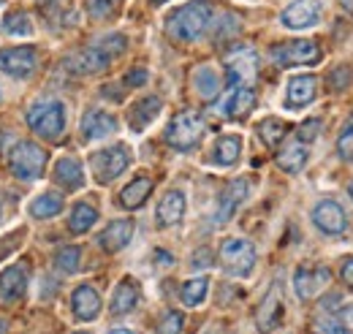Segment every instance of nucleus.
<instances>
[{
    "label": "nucleus",
    "mask_w": 353,
    "mask_h": 334,
    "mask_svg": "<svg viewBox=\"0 0 353 334\" xmlns=\"http://www.w3.org/2000/svg\"><path fill=\"white\" fill-rule=\"evenodd\" d=\"M212 6L207 3V0H193V3H185V6H179L176 11L169 14V19H166V30H169V36L176 39V41L182 43H190V41H199L204 33H207V28L212 25Z\"/></svg>",
    "instance_id": "nucleus-1"
},
{
    "label": "nucleus",
    "mask_w": 353,
    "mask_h": 334,
    "mask_svg": "<svg viewBox=\"0 0 353 334\" xmlns=\"http://www.w3.org/2000/svg\"><path fill=\"white\" fill-rule=\"evenodd\" d=\"M125 43H128L125 36L112 33V36H106V39H101V41H95L92 46H88V49L71 55V57L65 60V68H68L71 74H79V77L98 74V71L109 68V63H112L117 55L125 52Z\"/></svg>",
    "instance_id": "nucleus-2"
},
{
    "label": "nucleus",
    "mask_w": 353,
    "mask_h": 334,
    "mask_svg": "<svg viewBox=\"0 0 353 334\" xmlns=\"http://www.w3.org/2000/svg\"><path fill=\"white\" fill-rule=\"evenodd\" d=\"M28 126L33 128L41 139H49V141L60 139L63 130H65V106L57 98L36 101L28 109Z\"/></svg>",
    "instance_id": "nucleus-3"
},
{
    "label": "nucleus",
    "mask_w": 353,
    "mask_h": 334,
    "mask_svg": "<svg viewBox=\"0 0 353 334\" xmlns=\"http://www.w3.org/2000/svg\"><path fill=\"white\" fill-rule=\"evenodd\" d=\"M204 130H207V126H204V117L199 112H179L166 128V144L179 150V153L193 150L201 141Z\"/></svg>",
    "instance_id": "nucleus-4"
},
{
    "label": "nucleus",
    "mask_w": 353,
    "mask_h": 334,
    "mask_svg": "<svg viewBox=\"0 0 353 334\" xmlns=\"http://www.w3.org/2000/svg\"><path fill=\"white\" fill-rule=\"evenodd\" d=\"M225 74H228V84L253 87L259 77V52L253 46H234L225 55Z\"/></svg>",
    "instance_id": "nucleus-5"
},
{
    "label": "nucleus",
    "mask_w": 353,
    "mask_h": 334,
    "mask_svg": "<svg viewBox=\"0 0 353 334\" xmlns=\"http://www.w3.org/2000/svg\"><path fill=\"white\" fill-rule=\"evenodd\" d=\"M8 166L19 179H39L46 168V153L33 141H19L8 155Z\"/></svg>",
    "instance_id": "nucleus-6"
},
{
    "label": "nucleus",
    "mask_w": 353,
    "mask_h": 334,
    "mask_svg": "<svg viewBox=\"0 0 353 334\" xmlns=\"http://www.w3.org/2000/svg\"><path fill=\"white\" fill-rule=\"evenodd\" d=\"M90 166H92V174L101 185L117 179L125 168L131 166V150L125 144H114V147H106L101 153H95L90 158Z\"/></svg>",
    "instance_id": "nucleus-7"
},
{
    "label": "nucleus",
    "mask_w": 353,
    "mask_h": 334,
    "mask_svg": "<svg viewBox=\"0 0 353 334\" xmlns=\"http://www.w3.org/2000/svg\"><path fill=\"white\" fill-rule=\"evenodd\" d=\"M221 261L225 266L228 275L234 277H248L256 266V248L253 242L248 239H239V237H231L221 245Z\"/></svg>",
    "instance_id": "nucleus-8"
},
{
    "label": "nucleus",
    "mask_w": 353,
    "mask_h": 334,
    "mask_svg": "<svg viewBox=\"0 0 353 334\" xmlns=\"http://www.w3.org/2000/svg\"><path fill=\"white\" fill-rule=\"evenodd\" d=\"M272 63L280 66V68H291V66H312L321 60V46L315 41H288V43H277L272 46L269 52Z\"/></svg>",
    "instance_id": "nucleus-9"
},
{
    "label": "nucleus",
    "mask_w": 353,
    "mask_h": 334,
    "mask_svg": "<svg viewBox=\"0 0 353 334\" xmlns=\"http://www.w3.org/2000/svg\"><path fill=\"white\" fill-rule=\"evenodd\" d=\"M253 106H256V90L253 87H236V84H228V90L215 101V112L221 117H228V120L245 117Z\"/></svg>",
    "instance_id": "nucleus-10"
},
{
    "label": "nucleus",
    "mask_w": 353,
    "mask_h": 334,
    "mask_svg": "<svg viewBox=\"0 0 353 334\" xmlns=\"http://www.w3.org/2000/svg\"><path fill=\"white\" fill-rule=\"evenodd\" d=\"M36 63H39V55L33 46H8V49H0V71L8 74V77H30L36 71Z\"/></svg>",
    "instance_id": "nucleus-11"
},
{
    "label": "nucleus",
    "mask_w": 353,
    "mask_h": 334,
    "mask_svg": "<svg viewBox=\"0 0 353 334\" xmlns=\"http://www.w3.org/2000/svg\"><path fill=\"white\" fill-rule=\"evenodd\" d=\"M321 11H323L321 0H294L280 14V22L288 30H305V28H312L321 19Z\"/></svg>",
    "instance_id": "nucleus-12"
},
{
    "label": "nucleus",
    "mask_w": 353,
    "mask_h": 334,
    "mask_svg": "<svg viewBox=\"0 0 353 334\" xmlns=\"http://www.w3.org/2000/svg\"><path fill=\"white\" fill-rule=\"evenodd\" d=\"M280 318H283V286L272 283V288L266 291L259 310H256V326L261 334H269L280 326Z\"/></svg>",
    "instance_id": "nucleus-13"
},
{
    "label": "nucleus",
    "mask_w": 353,
    "mask_h": 334,
    "mask_svg": "<svg viewBox=\"0 0 353 334\" xmlns=\"http://www.w3.org/2000/svg\"><path fill=\"white\" fill-rule=\"evenodd\" d=\"M312 223H315L318 231L332 234V237H337V234H343V231L348 228L345 209L340 207L337 202H332V199L315 204V209H312Z\"/></svg>",
    "instance_id": "nucleus-14"
},
{
    "label": "nucleus",
    "mask_w": 353,
    "mask_h": 334,
    "mask_svg": "<svg viewBox=\"0 0 353 334\" xmlns=\"http://www.w3.org/2000/svg\"><path fill=\"white\" fill-rule=\"evenodd\" d=\"M329 283H332V272H329L326 266H302V269H296V275H294L296 296L305 299V302H307V299H315Z\"/></svg>",
    "instance_id": "nucleus-15"
},
{
    "label": "nucleus",
    "mask_w": 353,
    "mask_h": 334,
    "mask_svg": "<svg viewBox=\"0 0 353 334\" xmlns=\"http://www.w3.org/2000/svg\"><path fill=\"white\" fill-rule=\"evenodd\" d=\"M248 193H250V182H248V179H234V182H228V188L223 190L221 199H218L215 223H225V220H231V215H234L236 207L248 199Z\"/></svg>",
    "instance_id": "nucleus-16"
},
{
    "label": "nucleus",
    "mask_w": 353,
    "mask_h": 334,
    "mask_svg": "<svg viewBox=\"0 0 353 334\" xmlns=\"http://www.w3.org/2000/svg\"><path fill=\"white\" fill-rule=\"evenodd\" d=\"M131 237H133V220H128V217H125V220H112V223L101 231L98 245L106 253H120L123 248H128Z\"/></svg>",
    "instance_id": "nucleus-17"
},
{
    "label": "nucleus",
    "mask_w": 353,
    "mask_h": 334,
    "mask_svg": "<svg viewBox=\"0 0 353 334\" xmlns=\"http://www.w3.org/2000/svg\"><path fill=\"white\" fill-rule=\"evenodd\" d=\"M117 130V117L109 115V112H101V109H90L88 115L82 117V136L88 141H98V139H106Z\"/></svg>",
    "instance_id": "nucleus-18"
},
{
    "label": "nucleus",
    "mask_w": 353,
    "mask_h": 334,
    "mask_svg": "<svg viewBox=\"0 0 353 334\" xmlns=\"http://www.w3.org/2000/svg\"><path fill=\"white\" fill-rule=\"evenodd\" d=\"M315 95H318V79L312 74H299L288 82L285 104H288V109H302L315 101Z\"/></svg>",
    "instance_id": "nucleus-19"
},
{
    "label": "nucleus",
    "mask_w": 353,
    "mask_h": 334,
    "mask_svg": "<svg viewBox=\"0 0 353 334\" xmlns=\"http://www.w3.org/2000/svg\"><path fill=\"white\" fill-rule=\"evenodd\" d=\"M28 291V269L25 264H14L6 272H0V299L17 302Z\"/></svg>",
    "instance_id": "nucleus-20"
},
{
    "label": "nucleus",
    "mask_w": 353,
    "mask_h": 334,
    "mask_svg": "<svg viewBox=\"0 0 353 334\" xmlns=\"http://www.w3.org/2000/svg\"><path fill=\"white\" fill-rule=\"evenodd\" d=\"M71 307H74V315L79 321H92L101 313V296L92 286H79L71 296Z\"/></svg>",
    "instance_id": "nucleus-21"
},
{
    "label": "nucleus",
    "mask_w": 353,
    "mask_h": 334,
    "mask_svg": "<svg viewBox=\"0 0 353 334\" xmlns=\"http://www.w3.org/2000/svg\"><path fill=\"white\" fill-rule=\"evenodd\" d=\"M54 182L65 190H79L85 185V171L77 158H60L54 164Z\"/></svg>",
    "instance_id": "nucleus-22"
},
{
    "label": "nucleus",
    "mask_w": 353,
    "mask_h": 334,
    "mask_svg": "<svg viewBox=\"0 0 353 334\" xmlns=\"http://www.w3.org/2000/svg\"><path fill=\"white\" fill-rule=\"evenodd\" d=\"M155 215H158V226H163V228L176 226V223L182 220V215H185V196H182L179 190H169V193L161 199Z\"/></svg>",
    "instance_id": "nucleus-23"
},
{
    "label": "nucleus",
    "mask_w": 353,
    "mask_h": 334,
    "mask_svg": "<svg viewBox=\"0 0 353 334\" xmlns=\"http://www.w3.org/2000/svg\"><path fill=\"white\" fill-rule=\"evenodd\" d=\"M161 106H163V104H161L158 95H147V98H141L139 104H133L131 117H128V123H131L133 130H144V128L161 115Z\"/></svg>",
    "instance_id": "nucleus-24"
},
{
    "label": "nucleus",
    "mask_w": 353,
    "mask_h": 334,
    "mask_svg": "<svg viewBox=\"0 0 353 334\" xmlns=\"http://www.w3.org/2000/svg\"><path fill=\"white\" fill-rule=\"evenodd\" d=\"M305 164H307V144H302L299 139L291 141V144H285V147L277 153V166L283 168V171H288V174L302 171Z\"/></svg>",
    "instance_id": "nucleus-25"
},
{
    "label": "nucleus",
    "mask_w": 353,
    "mask_h": 334,
    "mask_svg": "<svg viewBox=\"0 0 353 334\" xmlns=\"http://www.w3.org/2000/svg\"><path fill=\"white\" fill-rule=\"evenodd\" d=\"M152 193V179L150 177H136L133 182H128L125 188H123V193H120V204L125 209H139L144 202H147V196Z\"/></svg>",
    "instance_id": "nucleus-26"
},
{
    "label": "nucleus",
    "mask_w": 353,
    "mask_h": 334,
    "mask_svg": "<svg viewBox=\"0 0 353 334\" xmlns=\"http://www.w3.org/2000/svg\"><path fill=\"white\" fill-rule=\"evenodd\" d=\"M193 87H196V92L201 98L212 101V98L221 95V77H218V71L212 66H201V68L193 71Z\"/></svg>",
    "instance_id": "nucleus-27"
},
{
    "label": "nucleus",
    "mask_w": 353,
    "mask_h": 334,
    "mask_svg": "<svg viewBox=\"0 0 353 334\" xmlns=\"http://www.w3.org/2000/svg\"><path fill=\"white\" fill-rule=\"evenodd\" d=\"M242 153V139L239 136H221L212 147V164L218 166H234Z\"/></svg>",
    "instance_id": "nucleus-28"
},
{
    "label": "nucleus",
    "mask_w": 353,
    "mask_h": 334,
    "mask_svg": "<svg viewBox=\"0 0 353 334\" xmlns=\"http://www.w3.org/2000/svg\"><path fill=\"white\" fill-rule=\"evenodd\" d=\"M136 302H139V288H136V283L133 280H123L117 288H114V296H112V313L114 315H125V313H131L133 307H136Z\"/></svg>",
    "instance_id": "nucleus-29"
},
{
    "label": "nucleus",
    "mask_w": 353,
    "mask_h": 334,
    "mask_svg": "<svg viewBox=\"0 0 353 334\" xmlns=\"http://www.w3.org/2000/svg\"><path fill=\"white\" fill-rule=\"evenodd\" d=\"M60 209H63V196H57V193H41L36 202H30L28 212L33 217H39V220H46V217H54Z\"/></svg>",
    "instance_id": "nucleus-30"
},
{
    "label": "nucleus",
    "mask_w": 353,
    "mask_h": 334,
    "mask_svg": "<svg viewBox=\"0 0 353 334\" xmlns=\"http://www.w3.org/2000/svg\"><path fill=\"white\" fill-rule=\"evenodd\" d=\"M95 220H98V212L90 207V204H77V207L71 209L68 228H71L74 234H85V231H90V228L95 226Z\"/></svg>",
    "instance_id": "nucleus-31"
},
{
    "label": "nucleus",
    "mask_w": 353,
    "mask_h": 334,
    "mask_svg": "<svg viewBox=\"0 0 353 334\" xmlns=\"http://www.w3.org/2000/svg\"><path fill=\"white\" fill-rule=\"evenodd\" d=\"M285 133H288V126L283 120H277V117H266V120L259 123V136H261V141L266 147H277L285 139Z\"/></svg>",
    "instance_id": "nucleus-32"
},
{
    "label": "nucleus",
    "mask_w": 353,
    "mask_h": 334,
    "mask_svg": "<svg viewBox=\"0 0 353 334\" xmlns=\"http://www.w3.org/2000/svg\"><path fill=\"white\" fill-rule=\"evenodd\" d=\"M207 291H210V280H207V277H193V280H188V283L182 286L179 296H182V302H185L188 307H199V304L204 302Z\"/></svg>",
    "instance_id": "nucleus-33"
},
{
    "label": "nucleus",
    "mask_w": 353,
    "mask_h": 334,
    "mask_svg": "<svg viewBox=\"0 0 353 334\" xmlns=\"http://www.w3.org/2000/svg\"><path fill=\"white\" fill-rule=\"evenodd\" d=\"M3 30H6L8 36H22V39H28V36H33V19H30V14H25V11L8 14Z\"/></svg>",
    "instance_id": "nucleus-34"
},
{
    "label": "nucleus",
    "mask_w": 353,
    "mask_h": 334,
    "mask_svg": "<svg viewBox=\"0 0 353 334\" xmlns=\"http://www.w3.org/2000/svg\"><path fill=\"white\" fill-rule=\"evenodd\" d=\"M79 258H82V250L79 248H60L57 255H54V266L60 269V272H65V275H74L77 269H79Z\"/></svg>",
    "instance_id": "nucleus-35"
},
{
    "label": "nucleus",
    "mask_w": 353,
    "mask_h": 334,
    "mask_svg": "<svg viewBox=\"0 0 353 334\" xmlns=\"http://www.w3.org/2000/svg\"><path fill=\"white\" fill-rule=\"evenodd\" d=\"M337 155L343 161H353V115L343 123V130L337 136Z\"/></svg>",
    "instance_id": "nucleus-36"
},
{
    "label": "nucleus",
    "mask_w": 353,
    "mask_h": 334,
    "mask_svg": "<svg viewBox=\"0 0 353 334\" xmlns=\"http://www.w3.org/2000/svg\"><path fill=\"white\" fill-rule=\"evenodd\" d=\"M123 0H88V14L92 19H106L120 8Z\"/></svg>",
    "instance_id": "nucleus-37"
},
{
    "label": "nucleus",
    "mask_w": 353,
    "mask_h": 334,
    "mask_svg": "<svg viewBox=\"0 0 353 334\" xmlns=\"http://www.w3.org/2000/svg\"><path fill=\"white\" fill-rule=\"evenodd\" d=\"M353 82V71L348 68V66H337L334 71H332V77H329V84H332V90H345L348 84Z\"/></svg>",
    "instance_id": "nucleus-38"
},
{
    "label": "nucleus",
    "mask_w": 353,
    "mask_h": 334,
    "mask_svg": "<svg viewBox=\"0 0 353 334\" xmlns=\"http://www.w3.org/2000/svg\"><path fill=\"white\" fill-rule=\"evenodd\" d=\"M182 324H185L182 313H166L163 321H161V326H158V332L161 334H182Z\"/></svg>",
    "instance_id": "nucleus-39"
},
{
    "label": "nucleus",
    "mask_w": 353,
    "mask_h": 334,
    "mask_svg": "<svg viewBox=\"0 0 353 334\" xmlns=\"http://www.w3.org/2000/svg\"><path fill=\"white\" fill-rule=\"evenodd\" d=\"M321 126H323V123H321V120H315V117H312V120H307V123H302V126H299V130H296V139H299L302 144L315 141V139H318V133H321Z\"/></svg>",
    "instance_id": "nucleus-40"
},
{
    "label": "nucleus",
    "mask_w": 353,
    "mask_h": 334,
    "mask_svg": "<svg viewBox=\"0 0 353 334\" xmlns=\"http://www.w3.org/2000/svg\"><path fill=\"white\" fill-rule=\"evenodd\" d=\"M39 6L49 19H60L63 8H68V0H39Z\"/></svg>",
    "instance_id": "nucleus-41"
},
{
    "label": "nucleus",
    "mask_w": 353,
    "mask_h": 334,
    "mask_svg": "<svg viewBox=\"0 0 353 334\" xmlns=\"http://www.w3.org/2000/svg\"><path fill=\"white\" fill-rule=\"evenodd\" d=\"M318 332H321V334H351V332H348V326H343L337 318H334V321H321Z\"/></svg>",
    "instance_id": "nucleus-42"
},
{
    "label": "nucleus",
    "mask_w": 353,
    "mask_h": 334,
    "mask_svg": "<svg viewBox=\"0 0 353 334\" xmlns=\"http://www.w3.org/2000/svg\"><path fill=\"white\" fill-rule=\"evenodd\" d=\"M340 277H343V283L353 288V258H348L345 264H343V269H340Z\"/></svg>",
    "instance_id": "nucleus-43"
},
{
    "label": "nucleus",
    "mask_w": 353,
    "mask_h": 334,
    "mask_svg": "<svg viewBox=\"0 0 353 334\" xmlns=\"http://www.w3.org/2000/svg\"><path fill=\"white\" fill-rule=\"evenodd\" d=\"M147 82V71H141V68H136V71H131L128 77H125V84L128 87H133V84H144Z\"/></svg>",
    "instance_id": "nucleus-44"
},
{
    "label": "nucleus",
    "mask_w": 353,
    "mask_h": 334,
    "mask_svg": "<svg viewBox=\"0 0 353 334\" xmlns=\"http://www.w3.org/2000/svg\"><path fill=\"white\" fill-rule=\"evenodd\" d=\"M193 266H210V250H199L193 255Z\"/></svg>",
    "instance_id": "nucleus-45"
},
{
    "label": "nucleus",
    "mask_w": 353,
    "mask_h": 334,
    "mask_svg": "<svg viewBox=\"0 0 353 334\" xmlns=\"http://www.w3.org/2000/svg\"><path fill=\"white\" fill-rule=\"evenodd\" d=\"M340 6L348 8V11H353V0H340Z\"/></svg>",
    "instance_id": "nucleus-46"
},
{
    "label": "nucleus",
    "mask_w": 353,
    "mask_h": 334,
    "mask_svg": "<svg viewBox=\"0 0 353 334\" xmlns=\"http://www.w3.org/2000/svg\"><path fill=\"white\" fill-rule=\"evenodd\" d=\"M109 334H133L131 329H114V332H109Z\"/></svg>",
    "instance_id": "nucleus-47"
},
{
    "label": "nucleus",
    "mask_w": 353,
    "mask_h": 334,
    "mask_svg": "<svg viewBox=\"0 0 353 334\" xmlns=\"http://www.w3.org/2000/svg\"><path fill=\"white\" fill-rule=\"evenodd\" d=\"M0 334H6V321H0Z\"/></svg>",
    "instance_id": "nucleus-48"
},
{
    "label": "nucleus",
    "mask_w": 353,
    "mask_h": 334,
    "mask_svg": "<svg viewBox=\"0 0 353 334\" xmlns=\"http://www.w3.org/2000/svg\"><path fill=\"white\" fill-rule=\"evenodd\" d=\"M348 193H351V199H353V182H351V188H348Z\"/></svg>",
    "instance_id": "nucleus-49"
},
{
    "label": "nucleus",
    "mask_w": 353,
    "mask_h": 334,
    "mask_svg": "<svg viewBox=\"0 0 353 334\" xmlns=\"http://www.w3.org/2000/svg\"><path fill=\"white\" fill-rule=\"evenodd\" d=\"M152 3H158V6H161V3H166V0H152Z\"/></svg>",
    "instance_id": "nucleus-50"
},
{
    "label": "nucleus",
    "mask_w": 353,
    "mask_h": 334,
    "mask_svg": "<svg viewBox=\"0 0 353 334\" xmlns=\"http://www.w3.org/2000/svg\"><path fill=\"white\" fill-rule=\"evenodd\" d=\"M212 334H223V332H221V329H215V332H212Z\"/></svg>",
    "instance_id": "nucleus-51"
},
{
    "label": "nucleus",
    "mask_w": 353,
    "mask_h": 334,
    "mask_svg": "<svg viewBox=\"0 0 353 334\" xmlns=\"http://www.w3.org/2000/svg\"><path fill=\"white\" fill-rule=\"evenodd\" d=\"M79 334H85V332H79Z\"/></svg>",
    "instance_id": "nucleus-52"
},
{
    "label": "nucleus",
    "mask_w": 353,
    "mask_h": 334,
    "mask_svg": "<svg viewBox=\"0 0 353 334\" xmlns=\"http://www.w3.org/2000/svg\"><path fill=\"white\" fill-rule=\"evenodd\" d=\"M0 98H3V95H0Z\"/></svg>",
    "instance_id": "nucleus-53"
}]
</instances>
